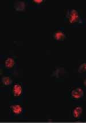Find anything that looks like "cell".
I'll return each instance as SVG.
<instances>
[{"label": "cell", "instance_id": "obj_11", "mask_svg": "<svg viewBox=\"0 0 86 123\" xmlns=\"http://www.w3.org/2000/svg\"><path fill=\"white\" fill-rule=\"evenodd\" d=\"M43 2L44 1H43V0H33V2L36 4H40Z\"/></svg>", "mask_w": 86, "mask_h": 123}, {"label": "cell", "instance_id": "obj_12", "mask_svg": "<svg viewBox=\"0 0 86 123\" xmlns=\"http://www.w3.org/2000/svg\"><path fill=\"white\" fill-rule=\"evenodd\" d=\"M83 85H84V86L86 87V79H85V80H84V81H83Z\"/></svg>", "mask_w": 86, "mask_h": 123}, {"label": "cell", "instance_id": "obj_7", "mask_svg": "<svg viewBox=\"0 0 86 123\" xmlns=\"http://www.w3.org/2000/svg\"><path fill=\"white\" fill-rule=\"evenodd\" d=\"M4 64H5V68L10 69L13 68L14 67L15 65V61L13 58L10 57H7L5 60Z\"/></svg>", "mask_w": 86, "mask_h": 123}, {"label": "cell", "instance_id": "obj_1", "mask_svg": "<svg viewBox=\"0 0 86 123\" xmlns=\"http://www.w3.org/2000/svg\"><path fill=\"white\" fill-rule=\"evenodd\" d=\"M67 18L69 23L71 24H75L78 23L80 20L79 13L75 9L69 10L67 15Z\"/></svg>", "mask_w": 86, "mask_h": 123}, {"label": "cell", "instance_id": "obj_2", "mask_svg": "<svg viewBox=\"0 0 86 123\" xmlns=\"http://www.w3.org/2000/svg\"><path fill=\"white\" fill-rule=\"evenodd\" d=\"M12 93L13 96L16 97H19L22 94L23 92V88L20 84L17 83L15 84L14 86H13L12 90Z\"/></svg>", "mask_w": 86, "mask_h": 123}, {"label": "cell", "instance_id": "obj_10", "mask_svg": "<svg viewBox=\"0 0 86 123\" xmlns=\"http://www.w3.org/2000/svg\"><path fill=\"white\" fill-rule=\"evenodd\" d=\"M78 72L79 73H86V63H83L80 66L79 69H78Z\"/></svg>", "mask_w": 86, "mask_h": 123}, {"label": "cell", "instance_id": "obj_6", "mask_svg": "<svg viewBox=\"0 0 86 123\" xmlns=\"http://www.w3.org/2000/svg\"><path fill=\"white\" fill-rule=\"evenodd\" d=\"M14 9L16 11L22 12L25 9V4L23 1H17L14 5Z\"/></svg>", "mask_w": 86, "mask_h": 123}, {"label": "cell", "instance_id": "obj_9", "mask_svg": "<svg viewBox=\"0 0 86 123\" xmlns=\"http://www.w3.org/2000/svg\"><path fill=\"white\" fill-rule=\"evenodd\" d=\"M1 82L5 86H8L12 84V81L11 79L9 77H7V76H4L1 79Z\"/></svg>", "mask_w": 86, "mask_h": 123}, {"label": "cell", "instance_id": "obj_4", "mask_svg": "<svg viewBox=\"0 0 86 123\" xmlns=\"http://www.w3.org/2000/svg\"><path fill=\"white\" fill-rule=\"evenodd\" d=\"M71 95L75 99H80L83 97L84 92L81 88H77L72 91Z\"/></svg>", "mask_w": 86, "mask_h": 123}, {"label": "cell", "instance_id": "obj_8", "mask_svg": "<svg viewBox=\"0 0 86 123\" xmlns=\"http://www.w3.org/2000/svg\"><path fill=\"white\" fill-rule=\"evenodd\" d=\"M83 109L80 106H77L73 111V117L76 118H79L80 117L81 115H82Z\"/></svg>", "mask_w": 86, "mask_h": 123}, {"label": "cell", "instance_id": "obj_3", "mask_svg": "<svg viewBox=\"0 0 86 123\" xmlns=\"http://www.w3.org/2000/svg\"><path fill=\"white\" fill-rule=\"evenodd\" d=\"M10 109L12 113L14 115H21L23 111V108L20 104L12 105L10 106Z\"/></svg>", "mask_w": 86, "mask_h": 123}, {"label": "cell", "instance_id": "obj_5", "mask_svg": "<svg viewBox=\"0 0 86 123\" xmlns=\"http://www.w3.org/2000/svg\"><path fill=\"white\" fill-rule=\"evenodd\" d=\"M66 34L63 31H57L53 34V38L58 41H62L66 39Z\"/></svg>", "mask_w": 86, "mask_h": 123}]
</instances>
